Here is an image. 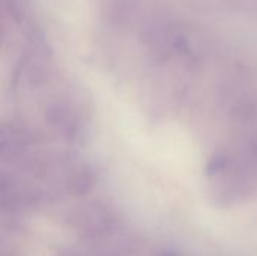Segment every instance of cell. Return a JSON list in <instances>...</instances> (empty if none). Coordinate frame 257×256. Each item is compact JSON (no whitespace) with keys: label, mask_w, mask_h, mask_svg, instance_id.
<instances>
[]
</instances>
